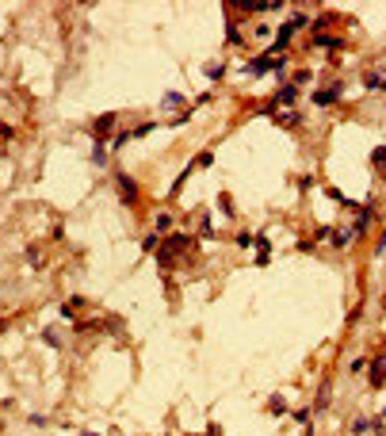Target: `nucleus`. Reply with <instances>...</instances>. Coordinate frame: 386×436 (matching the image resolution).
Segmentation results:
<instances>
[{"mask_svg": "<svg viewBox=\"0 0 386 436\" xmlns=\"http://www.w3.org/2000/svg\"><path fill=\"white\" fill-rule=\"evenodd\" d=\"M222 73H226L222 65H210V69H206V77H210V80H222Z\"/></svg>", "mask_w": 386, "mask_h": 436, "instance_id": "nucleus-20", "label": "nucleus"}, {"mask_svg": "<svg viewBox=\"0 0 386 436\" xmlns=\"http://www.w3.org/2000/svg\"><path fill=\"white\" fill-rule=\"evenodd\" d=\"M336 96H340V84H333V88H321V92H314V104H318V107H329Z\"/></svg>", "mask_w": 386, "mask_h": 436, "instance_id": "nucleus-7", "label": "nucleus"}, {"mask_svg": "<svg viewBox=\"0 0 386 436\" xmlns=\"http://www.w3.org/2000/svg\"><path fill=\"white\" fill-rule=\"evenodd\" d=\"M0 138H12V126H8V122H0Z\"/></svg>", "mask_w": 386, "mask_h": 436, "instance_id": "nucleus-24", "label": "nucleus"}, {"mask_svg": "<svg viewBox=\"0 0 386 436\" xmlns=\"http://www.w3.org/2000/svg\"><path fill=\"white\" fill-rule=\"evenodd\" d=\"M146 134H153V122H142V126L134 130V138H146Z\"/></svg>", "mask_w": 386, "mask_h": 436, "instance_id": "nucleus-19", "label": "nucleus"}, {"mask_svg": "<svg viewBox=\"0 0 386 436\" xmlns=\"http://www.w3.org/2000/svg\"><path fill=\"white\" fill-rule=\"evenodd\" d=\"M294 421H298V425H310V410H294Z\"/></svg>", "mask_w": 386, "mask_h": 436, "instance_id": "nucleus-23", "label": "nucleus"}, {"mask_svg": "<svg viewBox=\"0 0 386 436\" xmlns=\"http://www.w3.org/2000/svg\"><path fill=\"white\" fill-rule=\"evenodd\" d=\"M92 165H107V149H103V142H96V146H92Z\"/></svg>", "mask_w": 386, "mask_h": 436, "instance_id": "nucleus-10", "label": "nucleus"}, {"mask_svg": "<svg viewBox=\"0 0 386 436\" xmlns=\"http://www.w3.org/2000/svg\"><path fill=\"white\" fill-rule=\"evenodd\" d=\"M294 96H298V92H294V84H283L279 92H275L272 107H291V104H294Z\"/></svg>", "mask_w": 386, "mask_h": 436, "instance_id": "nucleus-6", "label": "nucleus"}, {"mask_svg": "<svg viewBox=\"0 0 386 436\" xmlns=\"http://www.w3.org/2000/svg\"><path fill=\"white\" fill-rule=\"evenodd\" d=\"M218 207H222L226 214H233V203H230V195H218Z\"/></svg>", "mask_w": 386, "mask_h": 436, "instance_id": "nucleus-21", "label": "nucleus"}, {"mask_svg": "<svg viewBox=\"0 0 386 436\" xmlns=\"http://www.w3.org/2000/svg\"><path fill=\"white\" fill-rule=\"evenodd\" d=\"M245 73H252V77H260V73H279V77H287L283 73V58H256V61H249V65H245Z\"/></svg>", "mask_w": 386, "mask_h": 436, "instance_id": "nucleus-1", "label": "nucleus"}, {"mask_svg": "<svg viewBox=\"0 0 386 436\" xmlns=\"http://www.w3.org/2000/svg\"><path fill=\"white\" fill-rule=\"evenodd\" d=\"M153 230H157V234H168V230H172V214H157L153 218Z\"/></svg>", "mask_w": 386, "mask_h": 436, "instance_id": "nucleus-11", "label": "nucleus"}, {"mask_svg": "<svg viewBox=\"0 0 386 436\" xmlns=\"http://www.w3.org/2000/svg\"><path fill=\"white\" fill-rule=\"evenodd\" d=\"M291 38H294V27H291V23H287V27H279V35H275V42L268 46V58H275L279 50H287V42H291Z\"/></svg>", "mask_w": 386, "mask_h": 436, "instance_id": "nucleus-3", "label": "nucleus"}, {"mask_svg": "<svg viewBox=\"0 0 386 436\" xmlns=\"http://www.w3.org/2000/svg\"><path fill=\"white\" fill-rule=\"evenodd\" d=\"M314 46H325V50H336V46H348L344 38H336V35H314Z\"/></svg>", "mask_w": 386, "mask_h": 436, "instance_id": "nucleus-8", "label": "nucleus"}, {"mask_svg": "<svg viewBox=\"0 0 386 436\" xmlns=\"http://www.w3.org/2000/svg\"><path fill=\"white\" fill-rule=\"evenodd\" d=\"M115 184H119V199H122V203H126V207H130V203L138 199V184L130 180L126 172H119V176H115Z\"/></svg>", "mask_w": 386, "mask_h": 436, "instance_id": "nucleus-2", "label": "nucleus"}, {"mask_svg": "<svg viewBox=\"0 0 386 436\" xmlns=\"http://www.w3.org/2000/svg\"><path fill=\"white\" fill-rule=\"evenodd\" d=\"M191 165H195V168H210V165H215V153H199Z\"/></svg>", "mask_w": 386, "mask_h": 436, "instance_id": "nucleus-12", "label": "nucleus"}, {"mask_svg": "<svg viewBox=\"0 0 386 436\" xmlns=\"http://www.w3.org/2000/svg\"><path fill=\"white\" fill-rule=\"evenodd\" d=\"M363 84H367V88H378V84H382V77H378V73H367V77H363Z\"/></svg>", "mask_w": 386, "mask_h": 436, "instance_id": "nucleus-18", "label": "nucleus"}, {"mask_svg": "<svg viewBox=\"0 0 386 436\" xmlns=\"http://www.w3.org/2000/svg\"><path fill=\"white\" fill-rule=\"evenodd\" d=\"M176 249H188V237H184V234L168 237V245H164L161 253H157V260H161V264H168V260H172V253H176Z\"/></svg>", "mask_w": 386, "mask_h": 436, "instance_id": "nucleus-5", "label": "nucleus"}, {"mask_svg": "<svg viewBox=\"0 0 386 436\" xmlns=\"http://www.w3.org/2000/svg\"><path fill=\"white\" fill-rule=\"evenodd\" d=\"M84 436H96V432H84Z\"/></svg>", "mask_w": 386, "mask_h": 436, "instance_id": "nucleus-25", "label": "nucleus"}, {"mask_svg": "<svg viewBox=\"0 0 386 436\" xmlns=\"http://www.w3.org/2000/svg\"><path fill=\"white\" fill-rule=\"evenodd\" d=\"M130 138H134V130H122V134H115V138H111V146H115V149H122Z\"/></svg>", "mask_w": 386, "mask_h": 436, "instance_id": "nucleus-16", "label": "nucleus"}, {"mask_svg": "<svg viewBox=\"0 0 386 436\" xmlns=\"http://www.w3.org/2000/svg\"><path fill=\"white\" fill-rule=\"evenodd\" d=\"M310 80H314V69H298V73H294V88H298V84H310Z\"/></svg>", "mask_w": 386, "mask_h": 436, "instance_id": "nucleus-15", "label": "nucleus"}, {"mask_svg": "<svg viewBox=\"0 0 386 436\" xmlns=\"http://www.w3.org/2000/svg\"><path fill=\"white\" fill-rule=\"evenodd\" d=\"M161 104H164V107L172 111V107H180V104H184V96H180V92H168V96H164Z\"/></svg>", "mask_w": 386, "mask_h": 436, "instance_id": "nucleus-14", "label": "nucleus"}, {"mask_svg": "<svg viewBox=\"0 0 386 436\" xmlns=\"http://www.w3.org/2000/svg\"><path fill=\"white\" fill-rule=\"evenodd\" d=\"M111 126H115V115H100L96 126H92V138L96 142H107V138H111Z\"/></svg>", "mask_w": 386, "mask_h": 436, "instance_id": "nucleus-4", "label": "nucleus"}, {"mask_svg": "<svg viewBox=\"0 0 386 436\" xmlns=\"http://www.w3.org/2000/svg\"><path fill=\"white\" fill-rule=\"evenodd\" d=\"M348 241H352V234H348V230H336V234H333V245H336V249H344Z\"/></svg>", "mask_w": 386, "mask_h": 436, "instance_id": "nucleus-13", "label": "nucleus"}, {"mask_svg": "<svg viewBox=\"0 0 386 436\" xmlns=\"http://www.w3.org/2000/svg\"><path fill=\"white\" fill-rule=\"evenodd\" d=\"M382 383H386V360L382 364L375 360V367H371V386H382Z\"/></svg>", "mask_w": 386, "mask_h": 436, "instance_id": "nucleus-9", "label": "nucleus"}, {"mask_svg": "<svg viewBox=\"0 0 386 436\" xmlns=\"http://www.w3.org/2000/svg\"><path fill=\"white\" fill-rule=\"evenodd\" d=\"M371 161H375V165H378V168H386V146H378V149H375V153H371Z\"/></svg>", "mask_w": 386, "mask_h": 436, "instance_id": "nucleus-17", "label": "nucleus"}, {"mask_svg": "<svg viewBox=\"0 0 386 436\" xmlns=\"http://www.w3.org/2000/svg\"><path fill=\"white\" fill-rule=\"evenodd\" d=\"M325 402H329V383L321 386V394H318V410H325Z\"/></svg>", "mask_w": 386, "mask_h": 436, "instance_id": "nucleus-22", "label": "nucleus"}]
</instances>
